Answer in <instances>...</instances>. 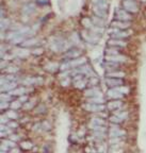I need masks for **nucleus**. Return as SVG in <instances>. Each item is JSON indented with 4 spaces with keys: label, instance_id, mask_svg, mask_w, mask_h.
Masks as SVG:
<instances>
[{
    "label": "nucleus",
    "instance_id": "obj_42",
    "mask_svg": "<svg viewBox=\"0 0 146 153\" xmlns=\"http://www.w3.org/2000/svg\"><path fill=\"white\" fill-rule=\"evenodd\" d=\"M8 119H10V118H9L7 115H5V114L2 115V116H1V123H8L9 122Z\"/></svg>",
    "mask_w": 146,
    "mask_h": 153
},
{
    "label": "nucleus",
    "instance_id": "obj_19",
    "mask_svg": "<svg viewBox=\"0 0 146 153\" xmlns=\"http://www.w3.org/2000/svg\"><path fill=\"white\" fill-rule=\"evenodd\" d=\"M93 12H94L95 16H98V17L103 18V19H105V18L108 16L107 11L101 10V9L97 8V7H95V5H93Z\"/></svg>",
    "mask_w": 146,
    "mask_h": 153
},
{
    "label": "nucleus",
    "instance_id": "obj_43",
    "mask_svg": "<svg viewBox=\"0 0 146 153\" xmlns=\"http://www.w3.org/2000/svg\"><path fill=\"white\" fill-rule=\"evenodd\" d=\"M8 127L9 128H12V129H15V128L17 127V122H15V121H9V122H8Z\"/></svg>",
    "mask_w": 146,
    "mask_h": 153
},
{
    "label": "nucleus",
    "instance_id": "obj_38",
    "mask_svg": "<svg viewBox=\"0 0 146 153\" xmlns=\"http://www.w3.org/2000/svg\"><path fill=\"white\" fill-rule=\"evenodd\" d=\"M17 51H18L17 54L19 56H27L29 54L28 50H25V49H21V50H17Z\"/></svg>",
    "mask_w": 146,
    "mask_h": 153
},
{
    "label": "nucleus",
    "instance_id": "obj_30",
    "mask_svg": "<svg viewBox=\"0 0 146 153\" xmlns=\"http://www.w3.org/2000/svg\"><path fill=\"white\" fill-rule=\"evenodd\" d=\"M1 144H3V145H5V146H8L9 148H15V147H16L15 141H14V140H12V139H10V140L3 139Z\"/></svg>",
    "mask_w": 146,
    "mask_h": 153
},
{
    "label": "nucleus",
    "instance_id": "obj_2",
    "mask_svg": "<svg viewBox=\"0 0 146 153\" xmlns=\"http://www.w3.org/2000/svg\"><path fill=\"white\" fill-rule=\"evenodd\" d=\"M123 8L131 14H136L139 12V5L134 0H123Z\"/></svg>",
    "mask_w": 146,
    "mask_h": 153
},
{
    "label": "nucleus",
    "instance_id": "obj_46",
    "mask_svg": "<svg viewBox=\"0 0 146 153\" xmlns=\"http://www.w3.org/2000/svg\"><path fill=\"white\" fill-rule=\"evenodd\" d=\"M32 53H33V54H42V53H43V50H42L41 48H39V49H36V50H34Z\"/></svg>",
    "mask_w": 146,
    "mask_h": 153
},
{
    "label": "nucleus",
    "instance_id": "obj_9",
    "mask_svg": "<svg viewBox=\"0 0 146 153\" xmlns=\"http://www.w3.org/2000/svg\"><path fill=\"white\" fill-rule=\"evenodd\" d=\"M106 83H107L108 86H110L111 88L125 84V82H124L123 79H117V78H107Z\"/></svg>",
    "mask_w": 146,
    "mask_h": 153
},
{
    "label": "nucleus",
    "instance_id": "obj_8",
    "mask_svg": "<svg viewBox=\"0 0 146 153\" xmlns=\"http://www.w3.org/2000/svg\"><path fill=\"white\" fill-rule=\"evenodd\" d=\"M127 41L126 39H118V38H111L108 42V45L110 47H118V48H124L127 46Z\"/></svg>",
    "mask_w": 146,
    "mask_h": 153
},
{
    "label": "nucleus",
    "instance_id": "obj_12",
    "mask_svg": "<svg viewBox=\"0 0 146 153\" xmlns=\"http://www.w3.org/2000/svg\"><path fill=\"white\" fill-rule=\"evenodd\" d=\"M84 95L85 97H101V93L100 90L97 88V87H92V88H89L87 89L84 92Z\"/></svg>",
    "mask_w": 146,
    "mask_h": 153
},
{
    "label": "nucleus",
    "instance_id": "obj_32",
    "mask_svg": "<svg viewBox=\"0 0 146 153\" xmlns=\"http://www.w3.org/2000/svg\"><path fill=\"white\" fill-rule=\"evenodd\" d=\"M110 121L112 123H117V125H120V122H123V120L120 119V118H118L116 115H113V116H111V117H110Z\"/></svg>",
    "mask_w": 146,
    "mask_h": 153
},
{
    "label": "nucleus",
    "instance_id": "obj_29",
    "mask_svg": "<svg viewBox=\"0 0 146 153\" xmlns=\"http://www.w3.org/2000/svg\"><path fill=\"white\" fill-rule=\"evenodd\" d=\"M82 25L84 26L87 29H91L93 26V23L91 19H89V18H83V19H82Z\"/></svg>",
    "mask_w": 146,
    "mask_h": 153
},
{
    "label": "nucleus",
    "instance_id": "obj_4",
    "mask_svg": "<svg viewBox=\"0 0 146 153\" xmlns=\"http://www.w3.org/2000/svg\"><path fill=\"white\" fill-rule=\"evenodd\" d=\"M105 60L107 62H114V63H120V64H124V63H128L129 62V58L123 55V54H115V55H106Z\"/></svg>",
    "mask_w": 146,
    "mask_h": 153
},
{
    "label": "nucleus",
    "instance_id": "obj_16",
    "mask_svg": "<svg viewBox=\"0 0 146 153\" xmlns=\"http://www.w3.org/2000/svg\"><path fill=\"white\" fill-rule=\"evenodd\" d=\"M93 5L97 7V8L101 9V10H108V7H109V3H108L107 0H92Z\"/></svg>",
    "mask_w": 146,
    "mask_h": 153
},
{
    "label": "nucleus",
    "instance_id": "obj_44",
    "mask_svg": "<svg viewBox=\"0 0 146 153\" xmlns=\"http://www.w3.org/2000/svg\"><path fill=\"white\" fill-rule=\"evenodd\" d=\"M18 100H19L21 103H25V101H26V102L28 101V97H27V96H23H23H21V98H19Z\"/></svg>",
    "mask_w": 146,
    "mask_h": 153
},
{
    "label": "nucleus",
    "instance_id": "obj_1",
    "mask_svg": "<svg viewBox=\"0 0 146 153\" xmlns=\"http://www.w3.org/2000/svg\"><path fill=\"white\" fill-rule=\"evenodd\" d=\"M87 62V60L84 58H80V59H74V60H70V61H67L65 63H63L60 66V69L61 70H67L69 68H77V67L81 66L83 64Z\"/></svg>",
    "mask_w": 146,
    "mask_h": 153
},
{
    "label": "nucleus",
    "instance_id": "obj_25",
    "mask_svg": "<svg viewBox=\"0 0 146 153\" xmlns=\"http://www.w3.org/2000/svg\"><path fill=\"white\" fill-rule=\"evenodd\" d=\"M87 84V81L83 78L81 80H78V81L75 82V86L77 87V88H84Z\"/></svg>",
    "mask_w": 146,
    "mask_h": 153
},
{
    "label": "nucleus",
    "instance_id": "obj_34",
    "mask_svg": "<svg viewBox=\"0 0 146 153\" xmlns=\"http://www.w3.org/2000/svg\"><path fill=\"white\" fill-rule=\"evenodd\" d=\"M87 84L90 85V86H94V85H97L98 84V79L95 76H91V80L87 82Z\"/></svg>",
    "mask_w": 146,
    "mask_h": 153
},
{
    "label": "nucleus",
    "instance_id": "obj_28",
    "mask_svg": "<svg viewBox=\"0 0 146 153\" xmlns=\"http://www.w3.org/2000/svg\"><path fill=\"white\" fill-rule=\"evenodd\" d=\"M35 43H36L35 38H30V39H27V41H25L23 43H21V46H23V47H29V46L34 45Z\"/></svg>",
    "mask_w": 146,
    "mask_h": 153
},
{
    "label": "nucleus",
    "instance_id": "obj_14",
    "mask_svg": "<svg viewBox=\"0 0 146 153\" xmlns=\"http://www.w3.org/2000/svg\"><path fill=\"white\" fill-rule=\"evenodd\" d=\"M108 97L111 98V99H123L125 95L122 94V93H118L117 90H115L114 88H110L108 90Z\"/></svg>",
    "mask_w": 146,
    "mask_h": 153
},
{
    "label": "nucleus",
    "instance_id": "obj_6",
    "mask_svg": "<svg viewBox=\"0 0 146 153\" xmlns=\"http://www.w3.org/2000/svg\"><path fill=\"white\" fill-rule=\"evenodd\" d=\"M83 107H84L87 111L92 112V113H98V112H100V111H105V109H106L105 105L95 104V103H89V102H87V104H84Z\"/></svg>",
    "mask_w": 146,
    "mask_h": 153
},
{
    "label": "nucleus",
    "instance_id": "obj_39",
    "mask_svg": "<svg viewBox=\"0 0 146 153\" xmlns=\"http://www.w3.org/2000/svg\"><path fill=\"white\" fill-rule=\"evenodd\" d=\"M11 100V95L10 94H1V101H10Z\"/></svg>",
    "mask_w": 146,
    "mask_h": 153
},
{
    "label": "nucleus",
    "instance_id": "obj_47",
    "mask_svg": "<svg viewBox=\"0 0 146 153\" xmlns=\"http://www.w3.org/2000/svg\"><path fill=\"white\" fill-rule=\"evenodd\" d=\"M10 139H12V140H14V141H15V140H17V139H19V136L18 135H11L10 136Z\"/></svg>",
    "mask_w": 146,
    "mask_h": 153
},
{
    "label": "nucleus",
    "instance_id": "obj_36",
    "mask_svg": "<svg viewBox=\"0 0 146 153\" xmlns=\"http://www.w3.org/2000/svg\"><path fill=\"white\" fill-rule=\"evenodd\" d=\"M18 68L17 67H8L7 69L3 70V72H8V74H14V72H17Z\"/></svg>",
    "mask_w": 146,
    "mask_h": 153
},
{
    "label": "nucleus",
    "instance_id": "obj_37",
    "mask_svg": "<svg viewBox=\"0 0 146 153\" xmlns=\"http://www.w3.org/2000/svg\"><path fill=\"white\" fill-rule=\"evenodd\" d=\"M21 147L23 149H31L32 148V144H31L30 141H23Z\"/></svg>",
    "mask_w": 146,
    "mask_h": 153
},
{
    "label": "nucleus",
    "instance_id": "obj_20",
    "mask_svg": "<svg viewBox=\"0 0 146 153\" xmlns=\"http://www.w3.org/2000/svg\"><path fill=\"white\" fill-rule=\"evenodd\" d=\"M27 92V89L25 88V87H19V88H14L13 90H11V92H9V94L11 95V96H23V95H25Z\"/></svg>",
    "mask_w": 146,
    "mask_h": 153
},
{
    "label": "nucleus",
    "instance_id": "obj_23",
    "mask_svg": "<svg viewBox=\"0 0 146 153\" xmlns=\"http://www.w3.org/2000/svg\"><path fill=\"white\" fill-rule=\"evenodd\" d=\"M93 138L97 140H103L105 138V132H101V131H94L92 134Z\"/></svg>",
    "mask_w": 146,
    "mask_h": 153
},
{
    "label": "nucleus",
    "instance_id": "obj_24",
    "mask_svg": "<svg viewBox=\"0 0 146 153\" xmlns=\"http://www.w3.org/2000/svg\"><path fill=\"white\" fill-rule=\"evenodd\" d=\"M91 123L95 125H106V121L103 118H99V117L92 118V119H91Z\"/></svg>",
    "mask_w": 146,
    "mask_h": 153
},
{
    "label": "nucleus",
    "instance_id": "obj_35",
    "mask_svg": "<svg viewBox=\"0 0 146 153\" xmlns=\"http://www.w3.org/2000/svg\"><path fill=\"white\" fill-rule=\"evenodd\" d=\"M13 110H16V109H19V107L21 106V102L19 101V100H17V101H13L12 103H11V105H10Z\"/></svg>",
    "mask_w": 146,
    "mask_h": 153
},
{
    "label": "nucleus",
    "instance_id": "obj_17",
    "mask_svg": "<svg viewBox=\"0 0 146 153\" xmlns=\"http://www.w3.org/2000/svg\"><path fill=\"white\" fill-rule=\"evenodd\" d=\"M14 88H16V83L14 81H10V82H7L4 84L1 85V92L4 93V92H11V90H13Z\"/></svg>",
    "mask_w": 146,
    "mask_h": 153
},
{
    "label": "nucleus",
    "instance_id": "obj_11",
    "mask_svg": "<svg viewBox=\"0 0 146 153\" xmlns=\"http://www.w3.org/2000/svg\"><path fill=\"white\" fill-rule=\"evenodd\" d=\"M122 105H123V102L120 101V99H112V101L108 102L107 107L111 111H115L120 109Z\"/></svg>",
    "mask_w": 146,
    "mask_h": 153
},
{
    "label": "nucleus",
    "instance_id": "obj_13",
    "mask_svg": "<svg viewBox=\"0 0 146 153\" xmlns=\"http://www.w3.org/2000/svg\"><path fill=\"white\" fill-rule=\"evenodd\" d=\"M107 78H117V79H124L126 76V72L120 71V70H113V71H108L106 74Z\"/></svg>",
    "mask_w": 146,
    "mask_h": 153
},
{
    "label": "nucleus",
    "instance_id": "obj_45",
    "mask_svg": "<svg viewBox=\"0 0 146 153\" xmlns=\"http://www.w3.org/2000/svg\"><path fill=\"white\" fill-rule=\"evenodd\" d=\"M98 115H99L100 117H103V118H106V117H108V114L106 112H103V111H100V112H98Z\"/></svg>",
    "mask_w": 146,
    "mask_h": 153
},
{
    "label": "nucleus",
    "instance_id": "obj_18",
    "mask_svg": "<svg viewBox=\"0 0 146 153\" xmlns=\"http://www.w3.org/2000/svg\"><path fill=\"white\" fill-rule=\"evenodd\" d=\"M91 20H92L93 25L97 26V27H101V28H105L106 26V21L105 19H103V18L98 17V16H93L92 18H91Z\"/></svg>",
    "mask_w": 146,
    "mask_h": 153
},
{
    "label": "nucleus",
    "instance_id": "obj_7",
    "mask_svg": "<svg viewBox=\"0 0 146 153\" xmlns=\"http://www.w3.org/2000/svg\"><path fill=\"white\" fill-rule=\"evenodd\" d=\"M82 36H83V38H84L87 43H91V44H96L99 41V37L97 36V34L93 33V32L89 33L87 31H83V32H82Z\"/></svg>",
    "mask_w": 146,
    "mask_h": 153
},
{
    "label": "nucleus",
    "instance_id": "obj_22",
    "mask_svg": "<svg viewBox=\"0 0 146 153\" xmlns=\"http://www.w3.org/2000/svg\"><path fill=\"white\" fill-rule=\"evenodd\" d=\"M89 103H95V104H103L105 100L103 99V97H91L89 98Z\"/></svg>",
    "mask_w": 146,
    "mask_h": 153
},
{
    "label": "nucleus",
    "instance_id": "obj_33",
    "mask_svg": "<svg viewBox=\"0 0 146 153\" xmlns=\"http://www.w3.org/2000/svg\"><path fill=\"white\" fill-rule=\"evenodd\" d=\"M9 26H10V20L7 19V18H3L2 20H1V29H2V30H5Z\"/></svg>",
    "mask_w": 146,
    "mask_h": 153
},
{
    "label": "nucleus",
    "instance_id": "obj_5",
    "mask_svg": "<svg viewBox=\"0 0 146 153\" xmlns=\"http://www.w3.org/2000/svg\"><path fill=\"white\" fill-rule=\"evenodd\" d=\"M109 33L111 34L112 38H118V39H126V38L129 37V32L125 30H120V29H116V28H113L109 31Z\"/></svg>",
    "mask_w": 146,
    "mask_h": 153
},
{
    "label": "nucleus",
    "instance_id": "obj_21",
    "mask_svg": "<svg viewBox=\"0 0 146 153\" xmlns=\"http://www.w3.org/2000/svg\"><path fill=\"white\" fill-rule=\"evenodd\" d=\"M118 47H109V48L106 49V53L108 55H115V54H120V51H118Z\"/></svg>",
    "mask_w": 146,
    "mask_h": 153
},
{
    "label": "nucleus",
    "instance_id": "obj_40",
    "mask_svg": "<svg viewBox=\"0 0 146 153\" xmlns=\"http://www.w3.org/2000/svg\"><path fill=\"white\" fill-rule=\"evenodd\" d=\"M34 103H35V102H34V100H32V101H30L29 103H26V104L23 105V109H26V110H29V109H31V107L33 106Z\"/></svg>",
    "mask_w": 146,
    "mask_h": 153
},
{
    "label": "nucleus",
    "instance_id": "obj_41",
    "mask_svg": "<svg viewBox=\"0 0 146 153\" xmlns=\"http://www.w3.org/2000/svg\"><path fill=\"white\" fill-rule=\"evenodd\" d=\"M8 106H10V103L8 101H1V110H5Z\"/></svg>",
    "mask_w": 146,
    "mask_h": 153
},
{
    "label": "nucleus",
    "instance_id": "obj_10",
    "mask_svg": "<svg viewBox=\"0 0 146 153\" xmlns=\"http://www.w3.org/2000/svg\"><path fill=\"white\" fill-rule=\"evenodd\" d=\"M112 28L120 29V30H126L130 27V21H120V20H114L111 23Z\"/></svg>",
    "mask_w": 146,
    "mask_h": 153
},
{
    "label": "nucleus",
    "instance_id": "obj_31",
    "mask_svg": "<svg viewBox=\"0 0 146 153\" xmlns=\"http://www.w3.org/2000/svg\"><path fill=\"white\" fill-rule=\"evenodd\" d=\"M5 115H7L10 119H16V118L18 117V114L15 111H8V112L5 113Z\"/></svg>",
    "mask_w": 146,
    "mask_h": 153
},
{
    "label": "nucleus",
    "instance_id": "obj_48",
    "mask_svg": "<svg viewBox=\"0 0 146 153\" xmlns=\"http://www.w3.org/2000/svg\"><path fill=\"white\" fill-rule=\"evenodd\" d=\"M67 82H69V80H66V81H65V82H62V85H63V86H66Z\"/></svg>",
    "mask_w": 146,
    "mask_h": 153
},
{
    "label": "nucleus",
    "instance_id": "obj_15",
    "mask_svg": "<svg viewBox=\"0 0 146 153\" xmlns=\"http://www.w3.org/2000/svg\"><path fill=\"white\" fill-rule=\"evenodd\" d=\"M81 55V51L77 50V49H73V50H69L67 51L66 53H65V58L69 60H74V59H78L79 56Z\"/></svg>",
    "mask_w": 146,
    "mask_h": 153
},
{
    "label": "nucleus",
    "instance_id": "obj_3",
    "mask_svg": "<svg viewBox=\"0 0 146 153\" xmlns=\"http://www.w3.org/2000/svg\"><path fill=\"white\" fill-rule=\"evenodd\" d=\"M115 19L116 20H120V21H131L133 19L131 13L127 12L124 9H120L117 10L115 13Z\"/></svg>",
    "mask_w": 146,
    "mask_h": 153
},
{
    "label": "nucleus",
    "instance_id": "obj_26",
    "mask_svg": "<svg viewBox=\"0 0 146 153\" xmlns=\"http://www.w3.org/2000/svg\"><path fill=\"white\" fill-rule=\"evenodd\" d=\"M59 68V65L58 64H56V63H49L48 65H46L45 66V69L46 70H48V71H50V72H54L56 70V69Z\"/></svg>",
    "mask_w": 146,
    "mask_h": 153
},
{
    "label": "nucleus",
    "instance_id": "obj_27",
    "mask_svg": "<svg viewBox=\"0 0 146 153\" xmlns=\"http://www.w3.org/2000/svg\"><path fill=\"white\" fill-rule=\"evenodd\" d=\"M90 30L95 34H101L103 32V28H101V27H97V26H95V25L92 26V28H91Z\"/></svg>",
    "mask_w": 146,
    "mask_h": 153
}]
</instances>
